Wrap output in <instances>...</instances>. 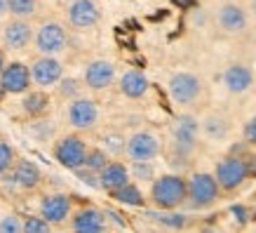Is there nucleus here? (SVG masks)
Instances as JSON below:
<instances>
[{
    "label": "nucleus",
    "instance_id": "bb28decb",
    "mask_svg": "<svg viewBox=\"0 0 256 233\" xmlns=\"http://www.w3.org/2000/svg\"><path fill=\"white\" fill-rule=\"evenodd\" d=\"M164 214H153V212H148V217L160 221L162 226H170V228H184L186 226V214H181V212H174V210H162Z\"/></svg>",
    "mask_w": 256,
    "mask_h": 233
},
{
    "label": "nucleus",
    "instance_id": "ddd939ff",
    "mask_svg": "<svg viewBox=\"0 0 256 233\" xmlns=\"http://www.w3.org/2000/svg\"><path fill=\"white\" fill-rule=\"evenodd\" d=\"M2 43L10 50H26V47L33 43V26L28 24V19H19V17H12L5 29H2Z\"/></svg>",
    "mask_w": 256,
    "mask_h": 233
},
{
    "label": "nucleus",
    "instance_id": "20e7f679",
    "mask_svg": "<svg viewBox=\"0 0 256 233\" xmlns=\"http://www.w3.org/2000/svg\"><path fill=\"white\" fill-rule=\"evenodd\" d=\"M90 151L87 141L78 134H68V137H62V139L54 144V160L66 170H76L80 165H85V155Z\"/></svg>",
    "mask_w": 256,
    "mask_h": 233
},
{
    "label": "nucleus",
    "instance_id": "72a5a7b5",
    "mask_svg": "<svg viewBox=\"0 0 256 233\" xmlns=\"http://www.w3.org/2000/svg\"><path fill=\"white\" fill-rule=\"evenodd\" d=\"M76 177L82 181V184H87V186L92 188H99V172L90 170V167H85V165H80V167H76Z\"/></svg>",
    "mask_w": 256,
    "mask_h": 233
},
{
    "label": "nucleus",
    "instance_id": "c756f323",
    "mask_svg": "<svg viewBox=\"0 0 256 233\" xmlns=\"http://www.w3.org/2000/svg\"><path fill=\"white\" fill-rule=\"evenodd\" d=\"M52 224L47 221L42 214H33V217L24 219V231L22 233H50Z\"/></svg>",
    "mask_w": 256,
    "mask_h": 233
},
{
    "label": "nucleus",
    "instance_id": "c9c22d12",
    "mask_svg": "<svg viewBox=\"0 0 256 233\" xmlns=\"http://www.w3.org/2000/svg\"><path fill=\"white\" fill-rule=\"evenodd\" d=\"M230 214L238 219V224L240 226L249 224V210L244 207V205H233V207H230Z\"/></svg>",
    "mask_w": 256,
    "mask_h": 233
},
{
    "label": "nucleus",
    "instance_id": "f8f14e48",
    "mask_svg": "<svg viewBox=\"0 0 256 233\" xmlns=\"http://www.w3.org/2000/svg\"><path fill=\"white\" fill-rule=\"evenodd\" d=\"M216 22L226 33L238 36V33L247 31L249 15H247V10L242 8V5H238L235 0H226V5H221L216 12Z\"/></svg>",
    "mask_w": 256,
    "mask_h": 233
},
{
    "label": "nucleus",
    "instance_id": "f3484780",
    "mask_svg": "<svg viewBox=\"0 0 256 233\" xmlns=\"http://www.w3.org/2000/svg\"><path fill=\"white\" fill-rule=\"evenodd\" d=\"M82 80H85V85L90 87V90L101 92V90H106V87L113 85V80H116V66L110 62H106V59H96V62L87 64Z\"/></svg>",
    "mask_w": 256,
    "mask_h": 233
},
{
    "label": "nucleus",
    "instance_id": "7c9ffc66",
    "mask_svg": "<svg viewBox=\"0 0 256 233\" xmlns=\"http://www.w3.org/2000/svg\"><path fill=\"white\" fill-rule=\"evenodd\" d=\"M56 90L62 94L64 99H76L80 97V83L76 78H62L59 83H56Z\"/></svg>",
    "mask_w": 256,
    "mask_h": 233
},
{
    "label": "nucleus",
    "instance_id": "423d86ee",
    "mask_svg": "<svg viewBox=\"0 0 256 233\" xmlns=\"http://www.w3.org/2000/svg\"><path fill=\"white\" fill-rule=\"evenodd\" d=\"M170 97L172 101H176V104H195V101L200 99L202 94V80L195 73H188V71H178L174 76L170 78Z\"/></svg>",
    "mask_w": 256,
    "mask_h": 233
},
{
    "label": "nucleus",
    "instance_id": "2eb2a0df",
    "mask_svg": "<svg viewBox=\"0 0 256 233\" xmlns=\"http://www.w3.org/2000/svg\"><path fill=\"white\" fill-rule=\"evenodd\" d=\"M101 19L96 0H73L68 5V22L73 29H92Z\"/></svg>",
    "mask_w": 256,
    "mask_h": 233
},
{
    "label": "nucleus",
    "instance_id": "5701e85b",
    "mask_svg": "<svg viewBox=\"0 0 256 233\" xmlns=\"http://www.w3.org/2000/svg\"><path fill=\"white\" fill-rule=\"evenodd\" d=\"M110 198H116L118 202L130 205V207H144V202H146L141 188L136 186V184H132V181H127V184H122L120 188H116V191L110 193Z\"/></svg>",
    "mask_w": 256,
    "mask_h": 233
},
{
    "label": "nucleus",
    "instance_id": "1a4fd4ad",
    "mask_svg": "<svg viewBox=\"0 0 256 233\" xmlns=\"http://www.w3.org/2000/svg\"><path fill=\"white\" fill-rule=\"evenodd\" d=\"M31 80L38 87H52L64 78V64L56 59V55H42L28 66Z\"/></svg>",
    "mask_w": 256,
    "mask_h": 233
},
{
    "label": "nucleus",
    "instance_id": "cd10ccee",
    "mask_svg": "<svg viewBox=\"0 0 256 233\" xmlns=\"http://www.w3.org/2000/svg\"><path fill=\"white\" fill-rule=\"evenodd\" d=\"M110 160V155H108V151L106 148H90L87 151V155H85V167H90V170H94V172H99L104 165Z\"/></svg>",
    "mask_w": 256,
    "mask_h": 233
},
{
    "label": "nucleus",
    "instance_id": "a878e982",
    "mask_svg": "<svg viewBox=\"0 0 256 233\" xmlns=\"http://www.w3.org/2000/svg\"><path fill=\"white\" fill-rule=\"evenodd\" d=\"M130 177L139 179V181H153L156 179V165L150 160H132Z\"/></svg>",
    "mask_w": 256,
    "mask_h": 233
},
{
    "label": "nucleus",
    "instance_id": "0eeeda50",
    "mask_svg": "<svg viewBox=\"0 0 256 233\" xmlns=\"http://www.w3.org/2000/svg\"><path fill=\"white\" fill-rule=\"evenodd\" d=\"M198 132H200V123L195 116H184L176 118L174 123V130H172V139H174V153L176 155H190L195 148V141H198Z\"/></svg>",
    "mask_w": 256,
    "mask_h": 233
},
{
    "label": "nucleus",
    "instance_id": "aec40b11",
    "mask_svg": "<svg viewBox=\"0 0 256 233\" xmlns=\"http://www.w3.org/2000/svg\"><path fill=\"white\" fill-rule=\"evenodd\" d=\"M224 85L230 94H244L254 85V73L244 64H233L224 71Z\"/></svg>",
    "mask_w": 256,
    "mask_h": 233
},
{
    "label": "nucleus",
    "instance_id": "412c9836",
    "mask_svg": "<svg viewBox=\"0 0 256 233\" xmlns=\"http://www.w3.org/2000/svg\"><path fill=\"white\" fill-rule=\"evenodd\" d=\"M148 87H150V83H148V78L144 71H127V73H122V78H120V92L127 97V99H141V97H146Z\"/></svg>",
    "mask_w": 256,
    "mask_h": 233
},
{
    "label": "nucleus",
    "instance_id": "473e14b6",
    "mask_svg": "<svg viewBox=\"0 0 256 233\" xmlns=\"http://www.w3.org/2000/svg\"><path fill=\"white\" fill-rule=\"evenodd\" d=\"M104 146H106V151H108V155H120L124 153V139H122V134H118V132H110L104 137Z\"/></svg>",
    "mask_w": 256,
    "mask_h": 233
},
{
    "label": "nucleus",
    "instance_id": "e433bc0d",
    "mask_svg": "<svg viewBox=\"0 0 256 233\" xmlns=\"http://www.w3.org/2000/svg\"><path fill=\"white\" fill-rule=\"evenodd\" d=\"M8 15V0H0V17Z\"/></svg>",
    "mask_w": 256,
    "mask_h": 233
},
{
    "label": "nucleus",
    "instance_id": "58836bf2",
    "mask_svg": "<svg viewBox=\"0 0 256 233\" xmlns=\"http://www.w3.org/2000/svg\"><path fill=\"white\" fill-rule=\"evenodd\" d=\"M252 10H254V15H256V0H252Z\"/></svg>",
    "mask_w": 256,
    "mask_h": 233
},
{
    "label": "nucleus",
    "instance_id": "dca6fc26",
    "mask_svg": "<svg viewBox=\"0 0 256 233\" xmlns=\"http://www.w3.org/2000/svg\"><path fill=\"white\" fill-rule=\"evenodd\" d=\"M70 228L78 233H101L106 231V214L99 207H80L70 212Z\"/></svg>",
    "mask_w": 256,
    "mask_h": 233
},
{
    "label": "nucleus",
    "instance_id": "39448f33",
    "mask_svg": "<svg viewBox=\"0 0 256 233\" xmlns=\"http://www.w3.org/2000/svg\"><path fill=\"white\" fill-rule=\"evenodd\" d=\"M33 43L40 55H59L68 45V33L59 22H45L33 33Z\"/></svg>",
    "mask_w": 256,
    "mask_h": 233
},
{
    "label": "nucleus",
    "instance_id": "f704fd0d",
    "mask_svg": "<svg viewBox=\"0 0 256 233\" xmlns=\"http://www.w3.org/2000/svg\"><path fill=\"white\" fill-rule=\"evenodd\" d=\"M244 144L256 146V116L249 118L247 125H244Z\"/></svg>",
    "mask_w": 256,
    "mask_h": 233
},
{
    "label": "nucleus",
    "instance_id": "4be33fe9",
    "mask_svg": "<svg viewBox=\"0 0 256 233\" xmlns=\"http://www.w3.org/2000/svg\"><path fill=\"white\" fill-rule=\"evenodd\" d=\"M22 109L24 113L28 118H42L47 116V111H50V94L42 92V87L40 90H28V92H24V101H22Z\"/></svg>",
    "mask_w": 256,
    "mask_h": 233
},
{
    "label": "nucleus",
    "instance_id": "4468645a",
    "mask_svg": "<svg viewBox=\"0 0 256 233\" xmlns=\"http://www.w3.org/2000/svg\"><path fill=\"white\" fill-rule=\"evenodd\" d=\"M73 212V202L66 193H50L40 200V214L50 221L52 226L64 224Z\"/></svg>",
    "mask_w": 256,
    "mask_h": 233
},
{
    "label": "nucleus",
    "instance_id": "f257e3e1",
    "mask_svg": "<svg viewBox=\"0 0 256 233\" xmlns=\"http://www.w3.org/2000/svg\"><path fill=\"white\" fill-rule=\"evenodd\" d=\"M188 193V184L186 177L181 174H162L156 177L150 184V200L158 210H178L184 202H186Z\"/></svg>",
    "mask_w": 256,
    "mask_h": 233
},
{
    "label": "nucleus",
    "instance_id": "9b49d317",
    "mask_svg": "<svg viewBox=\"0 0 256 233\" xmlns=\"http://www.w3.org/2000/svg\"><path fill=\"white\" fill-rule=\"evenodd\" d=\"M99 120V106L94 99L87 97H76L68 104V123L76 130H92Z\"/></svg>",
    "mask_w": 256,
    "mask_h": 233
},
{
    "label": "nucleus",
    "instance_id": "2f4dec72",
    "mask_svg": "<svg viewBox=\"0 0 256 233\" xmlns=\"http://www.w3.org/2000/svg\"><path fill=\"white\" fill-rule=\"evenodd\" d=\"M22 231H24V219L19 214L0 217V233H22Z\"/></svg>",
    "mask_w": 256,
    "mask_h": 233
},
{
    "label": "nucleus",
    "instance_id": "393cba45",
    "mask_svg": "<svg viewBox=\"0 0 256 233\" xmlns=\"http://www.w3.org/2000/svg\"><path fill=\"white\" fill-rule=\"evenodd\" d=\"M202 132L207 134L210 139H216V141L226 139V137H228V123L218 116H210L204 123H202Z\"/></svg>",
    "mask_w": 256,
    "mask_h": 233
},
{
    "label": "nucleus",
    "instance_id": "4c0bfd02",
    "mask_svg": "<svg viewBox=\"0 0 256 233\" xmlns=\"http://www.w3.org/2000/svg\"><path fill=\"white\" fill-rule=\"evenodd\" d=\"M5 64H8V57H5V52L0 50V73H2V69H5Z\"/></svg>",
    "mask_w": 256,
    "mask_h": 233
},
{
    "label": "nucleus",
    "instance_id": "a211bd4d",
    "mask_svg": "<svg viewBox=\"0 0 256 233\" xmlns=\"http://www.w3.org/2000/svg\"><path fill=\"white\" fill-rule=\"evenodd\" d=\"M127 181H132L130 167L124 163H120V160H108L99 170V188H104L106 193H113L116 188H120Z\"/></svg>",
    "mask_w": 256,
    "mask_h": 233
},
{
    "label": "nucleus",
    "instance_id": "6ab92c4d",
    "mask_svg": "<svg viewBox=\"0 0 256 233\" xmlns=\"http://www.w3.org/2000/svg\"><path fill=\"white\" fill-rule=\"evenodd\" d=\"M12 181H14L16 188H22V191H33V188L40 186V181H42V172L40 167L33 160H16L12 165Z\"/></svg>",
    "mask_w": 256,
    "mask_h": 233
},
{
    "label": "nucleus",
    "instance_id": "6e6552de",
    "mask_svg": "<svg viewBox=\"0 0 256 233\" xmlns=\"http://www.w3.org/2000/svg\"><path fill=\"white\" fill-rule=\"evenodd\" d=\"M33 85L31 69L22 62H10L0 73V90L5 94H24Z\"/></svg>",
    "mask_w": 256,
    "mask_h": 233
},
{
    "label": "nucleus",
    "instance_id": "7ed1b4c3",
    "mask_svg": "<svg viewBox=\"0 0 256 233\" xmlns=\"http://www.w3.org/2000/svg\"><path fill=\"white\" fill-rule=\"evenodd\" d=\"M214 177H216L221 191H228V193L238 191V188L249 179V170H247L244 158L238 153H230V155H226V158H221L216 165Z\"/></svg>",
    "mask_w": 256,
    "mask_h": 233
},
{
    "label": "nucleus",
    "instance_id": "b1692460",
    "mask_svg": "<svg viewBox=\"0 0 256 233\" xmlns=\"http://www.w3.org/2000/svg\"><path fill=\"white\" fill-rule=\"evenodd\" d=\"M8 12L19 19H31L38 12V0H8Z\"/></svg>",
    "mask_w": 256,
    "mask_h": 233
},
{
    "label": "nucleus",
    "instance_id": "f03ea898",
    "mask_svg": "<svg viewBox=\"0 0 256 233\" xmlns=\"http://www.w3.org/2000/svg\"><path fill=\"white\" fill-rule=\"evenodd\" d=\"M186 184H188L186 202L188 207H193V210H207L221 195V186H218L216 177L212 172H195L190 179H186Z\"/></svg>",
    "mask_w": 256,
    "mask_h": 233
},
{
    "label": "nucleus",
    "instance_id": "9d476101",
    "mask_svg": "<svg viewBox=\"0 0 256 233\" xmlns=\"http://www.w3.org/2000/svg\"><path fill=\"white\" fill-rule=\"evenodd\" d=\"M162 146L153 132H134L124 141V153L130 160H156Z\"/></svg>",
    "mask_w": 256,
    "mask_h": 233
},
{
    "label": "nucleus",
    "instance_id": "c85d7f7f",
    "mask_svg": "<svg viewBox=\"0 0 256 233\" xmlns=\"http://www.w3.org/2000/svg\"><path fill=\"white\" fill-rule=\"evenodd\" d=\"M14 163H16V153H14V148H12V144L5 139H0V177H2L5 172L12 170Z\"/></svg>",
    "mask_w": 256,
    "mask_h": 233
}]
</instances>
